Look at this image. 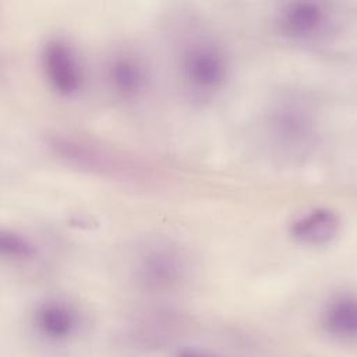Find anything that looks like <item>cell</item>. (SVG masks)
Masks as SVG:
<instances>
[{
    "instance_id": "cell-5",
    "label": "cell",
    "mask_w": 357,
    "mask_h": 357,
    "mask_svg": "<svg viewBox=\"0 0 357 357\" xmlns=\"http://www.w3.org/2000/svg\"><path fill=\"white\" fill-rule=\"evenodd\" d=\"M276 32L290 43L311 46L325 42L335 33V8L318 0H291L279 4L273 14Z\"/></svg>"
},
{
    "instance_id": "cell-2",
    "label": "cell",
    "mask_w": 357,
    "mask_h": 357,
    "mask_svg": "<svg viewBox=\"0 0 357 357\" xmlns=\"http://www.w3.org/2000/svg\"><path fill=\"white\" fill-rule=\"evenodd\" d=\"M233 64L227 47L211 33L187 36L177 54V75L185 95L195 102H211L227 88Z\"/></svg>"
},
{
    "instance_id": "cell-4",
    "label": "cell",
    "mask_w": 357,
    "mask_h": 357,
    "mask_svg": "<svg viewBox=\"0 0 357 357\" xmlns=\"http://www.w3.org/2000/svg\"><path fill=\"white\" fill-rule=\"evenodd\" d=\"M47 145L59 159L89 173L123 181H141L148 177L139 162L92 139L56 134L49 138Z\"/></svg>"
},
{
    "instance_id": "cell-11",
    "label": "cell",
    "mask_w": 357,
    "mask_h": 357,
    "mask_svg": "<svg viewBox=\"0 0 357 357\" xmlns=\"http://www.w3.org/2000/svg\"><path fill=\"white\" fill-rule=\"evenodd\" d=\"M0 255L11 264H28L38 258L39 247L33 238L17 229H3L0 233Z\"/></svg>"
},
{
    "instance_id": "cell-8",
    "label": "cell",
    "mask_w": 357,
    "mask_h": 357,
    "mask_svg": "<svg viewBox=\"0 0 357 357\" xmlns=\"http://www.w3.org/2000/svg\"><path fill=\"white\" fill-rule=\"evenodd\" d=\"M102 75L112 98L124 105L141 100L152 84L149 64L130 47L114 49L103 63Z\"/></svg>"
},
{
    "instance_id": "cell-1",
    "label": "cell",
    "mask_w": 357,
    "mask_h": 357,
    "mask_svg": "<svg viewBox=\"0 0 357 357\" xmlns=\"http://www.w3.org/2000/svg\"><path fill=\"white\" fill-rule=\"evenodd\" d=\"M262 134L271 152L284 160L310 156L321 139L322 120L318 103L301 89H280L266 103Z\"/></svg>"
},
{
    "instance_id": "cell-6",
    "label": "cell",
    "mask_w": 357,
    "mask_h": 357,
    "mask_svg": "<svg viewBox=\"0 0 357 357\" xmlns=\"http://www.w3.org/2000/svg\"><path fill=\"white\" fill-rule=\"evenodd\" d=\"M46 86L59 98H77L85 86V68L77 47L64 36H49L39 50Z\"/></svg>"
},
{
    "instance_id": "cell-10",
    "label": "cell",
    "mask_w": 357,
    "mask_h": 357,
    "mask_svg": "<svg viewBox=\"0 0 357 357\" xmlns=\"http://www.w3.org/2000/svg\"><path fill=\"white\" fill-rule=\"evenodd\" d=\"M322 332L337 343H353L357 337V298L351 290H337L319 311Z\"/></svg>"
},
{
    "instance_id": "cell-7",
    "label": "cell",
    "mask_w": 357,
    "mask_h": 357,
    "mask_svg": "<svg viewBox=\"0 0 357 357\" xmlns=\"http://www.w3.org/2000/svg\"><path fill=\"white\" fill-rule=\"evenodd\" d=\"M33 335L53 346L74 342L84 331L85 317L78 304L64 296H46L38 300L29 312Z\"/></svg>"
},
{
    "instance_id": "cell-9",
    "label": "cell",
    "mask_w": 357,
    "mask_h": 357,
    "mask_svg": "<svg viewBox=\"0 0 357 357\" xmlns=\"http://www.w3.org/2000/svg\"><path fill=\"white\" fill-rule=\"evenodd\" d=\"M340 229L339 213L329 206L319 205L297 213L287 225V234L298 245L317 248L331 244Z\"/></svg>"
},
{
    "instance_id": "cell-3",
    "label": "cell",
    "mask_w": 357,
    "mask_h": 357,
    "mask_svg": "<svg viewBox=\"0 0 357 357\" xmlns=\"http://www.w3.org/2000/svg\"><path fill=\"white\" fill-rule=\"evenodd\" d=\"M137 286L155 294L174 293L194 276L195 262L187 247L169 237L146 238L134 248L130 261Z\"/></svg>"
}]
</instances>
